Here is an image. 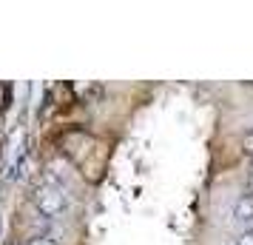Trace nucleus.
I'll use <instances>...</instances> for the list:
<instances>
[{"instance_id":"obj_1","label":"nucleus","mask_w":253,"mask_h":245,"mask_svg":"<svg viewBox=\"0 0 253 245\" xmlns=\"http://www.w3.org/2000/svg\"><path fill=\"white\" fill-rule=\"evenodd\" d=\"M32 199H35V208L40 211V217H46V220H57V217H63L66 208H69L66 191H63V186L54 183V180L40 183V186L35 188V197Z\"/></svg>"},{"instance_id":"obj_3","label":"nucleus","mask_w":253,"mask_h":245,"mask_svg":"<svg viewBox=\"0 0 253 245\" xmlns=\"http://www.w3.org/2000/svg\"><path fill=\"white\" fill-rule=\"evenodd\" d=\"M26 245H57L54 237H48V234H35V237H29Z\"/></svg>"},{"instance_id":"obj_2","label":"nucleus","mask_w":253,"mask_h":245,"mask_svg":"<svg viewBox=\"0 0 253 245\" xmlns=\"http://www.w3.org/2000/svg\"><path fill=\"white\" fill-rule=\"evenodd\" d=\"M233 220L245 222V225L251 228V222H253V194H242V197L233 202Z\"/></svg>"},{"instance_id":"obj_4","label":"nucleus","mask_w":253,"mask_h":245,"mask_svg":"<svg viewBox=\"0 0 253 245\" xmlns=\"http://www.w3.org/2000/svg\"><path fill=\"white\" fill-rule=\"evenodd\" d=\"M233 245H253V228H245V231H239V237L233 240Z\"/></svg>"},{"instance_id":"obj_5","label":"nucleus","mask_w":253,"mask_h":245,"mask_svg":"<svg viewBox=\"0 0 253 245\" xmlns=\"http://www.w3.org/2000/svg\"><path fill=\"white\" fill-rule=\"evenodd\" d=\"M245 151L253 154V134H248V137H245Z\"/></svg>"}]
</instances>
